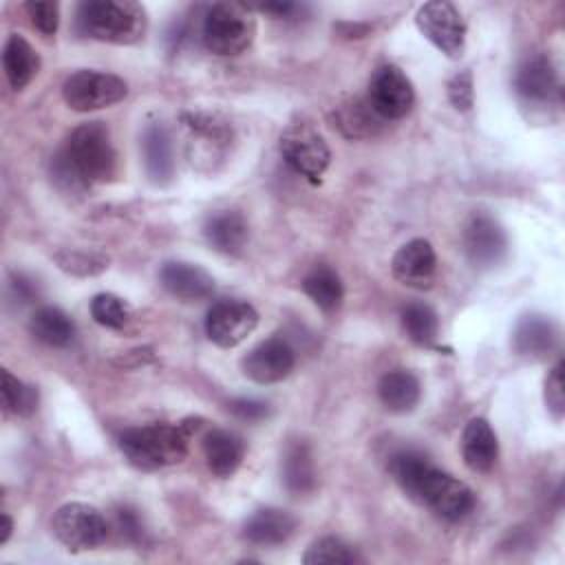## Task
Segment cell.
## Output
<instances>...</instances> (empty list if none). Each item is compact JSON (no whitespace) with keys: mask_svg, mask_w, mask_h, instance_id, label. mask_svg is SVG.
Returning <instances> with one entry per match:
<instances>
[{"mask_svg":"<svg viewBox=\"0 0 565 565\" xmlns=\"http://www.w3.org/2000/svg\"><path fill=\"white\" fill-rule=\"evenodd\" d=\"M388 470L408 499L430 508L446 521H459L475 508L472 490L463 481L441 472L419 452L402 450L393 455Z\"/></svg>","mask_w":565,"mask_h":565,"instance_id":"1","label":"cell"},{"mask_svg":"<svg viewBox=\"0 0 565 565\" xmlns=\"http://www.w3.org/2000/svg\"><path fill=\"white\" fill-rule=\"evenodd\" d=\"M192 422L181 424H148L126 428L119 435L124 457L139 470H159L185 459Z\"/></svg>","mask_w":565,"mask_h":565,"instance_id":"2","label":"cell"},{"mask_svg":"<svg viewBox=\"0 0 565 565\" xmlns=\"http://www.w3.org/2000/svg\"><path fill=\"white\" fill-rule=\"evenodd\" d=\"M79 33L110 44H135L143 38L146 9L130 0H88L77 7Z\"/></svg>","mask_w":565,"mask_h":565,"instance_id":"3","label":"cell"},{"mask_svg":"<svg viewBox=\"0 0 565 565\" xmlns=\"http://www.w3.org/2000/svg\"><path fill=\"white\" fill-rule=\"evenodd\" d=\"M62 152L86 183H106L117 177V152L102 121L77 126Z\"/></svg>","mask_w":565,"mask_h":565,"instance_id":"4","label":"cell"},{"mask_svg":"<svg viewBox=\"0 0 565 565\" xmlns=\"http://www.w3.org/2000/svg\"><path fill=\"white\" fill-rule=\"evenodd\" d=\"M254 35L256 20L252 9L241 2H218L203 18V44L216 55L243 53L252 44Z\"/></svg>","mask_w":565,"mask_h":565,"instance_id":"5","label":"cell"},{"mask_svg":"<svg viewBox=\"0 0 565 565\" xmlns=\"http://www.w3.org/2000/svg\"><path fill=\"white\" fill-rule=\"evenodd\" d=\"M51 530L71 552L95 550L108 539V523L104 514L97 508L79 501L60 505L51 519Z\"/></svg>","mask_w":565,"mask_h":565,"instance_id":"6","label":"cell"},{"mask_svg":"<svg viewBox=\"0 0 565 565\" xmlns=\"http://www.w3.org/2000/svg\"><path fill=\"white\" fill-rule=\"evenodd\" d=\"M126 95H128V86L121 77L113 73L90 71V68L68 75L62 86V97L66 106L77 113L108 108L121 102Z\"/></svg>","mask_w":565,"mask_h":565,"instance_id":"7","label":"cell"},{"mask_svg":"<svg viewBox=\"0 0 565 565\" xmlns=\"http://www.w3.org/2000/svg\"><path fill=\"white\" fill-rule=\"evenodd\" d=\"M280 154L294 172L311 183H320L331 161L327 141L309 124H291L280 135Z\"/></svg>","mask_w":565,"mask_h":565,"instance_id":"8","label":"cell"},{"mask_svg":"<svg viewBox=\"0 0 565 565\" xmlns=\"http://www.w3.org/2000/svg\"><path fill=\"white\" fill-rule=\"evenodd\" d=\"M415 24L422 35L448 57H459L466 44V24L452 2L433 0L417 9Z\"/></svg>","mask_w":565,"mask_h":565,"instance_id":"9","label":"cell"},{"mask_svg":"<svg viewBox=\"0 0 565 565\" xmlns=\"http://www.w3.org/2000/svg\"><path fill=\"white\" fill-rule=\"evenodd\" d=\"M258 324L256 309L238 298L216 300L205 313L207 338L223 349L241 344Z\"/></svg>","mask_w":565,"mask_h":565,"instance_id":"10","label":"cell"},{"mask_svg":"<svg viewBox=\"0 0 565 565\" xmlns=\"http://www.w3.org/2000/svg\"><path fill=\"white\" fill-rule=\"evenodd\" d=\"M366 99L375 108V113L384 121H388L404 117L413 108L415 90L411 79L397 66L386 64L373 73Z\"/></svg>","mask_w":565,"mask_h":565,"instance_id":"11","label":"cell"},{"mask_svg":"<svg viewBox=\"0 0 565 565\" xmlns=\"http://www.w3.org/2000/svg\"><path fill=\"white\" fill-rule=\"evenodd\" d=\"M514 88L523 104L545 108L561 104V82L547 55H532L521 62L514 75Z\"/></svg>","mask_w":565,"mask_h":565,"instance_id":"12","label":"cell"},{"mask_svg":"<svg viewBox=\"0 0 565 565\" xmlns=\"http://www.w3.org/2000/svg\"><path fill=\"white\" fill-rule=\"evenodd\" d=\"M243 373L258 384H274L285 380L296 364V353L282 338H269L254 347L243 358Z\"/></svg>","mask_w":565,"mask_h":565,"instance_id":"13","label":"cell"},{"mask_svg":"<svg viewBox=\"0 0 565 565\" xmlns=\"http://www.w3.org/2000/svg\"><path fill=\"white\" fill-rule=\"evenodd\" d=\"M463 247H466L468 260L475 267L488 269L501 263V258L505 256L508 238L503 227L494 218L479 214V216H472L470 223L466 225Z\"/></svg>","mask_w":565,"mask_h":565,"instance_id":"14","label":"cell"},{"mask_svg":"<svg viewBox=\"0 0 565 565\" xmlns=\"http://www.w3.org/2000/svg\"><path fill=\"white\" fill-rule=\"evenodd\" d=\"M391 269L393 276L408 287H428L437 269V256L433 245L424 238H413L404 243L395 252Z\"/></svg>","mask_w":565,"mask_h":565,"instance_id":"15","label":"cell"},{"mask_svg":"<svg viewBox=\"0 0 565 565\" xmlns=\"http://www.w3.org/2000/svg\"><path fill=\"white\" fill-rule=\"evenodd\" d=\"M159 280L168 294L185 302L205 300L214 294V278L194 263H166L159 271Z\"/></svg>","mask_w":565,"mask_h":565,"instance_id":"16","label":"cell"},{"mask_svg":"<svg viewBox=\"0 0 565 565\" xmlns=\"http://www.w3.org/2000/svg\"><path fill=\"white\" fill-rule=\"evenodd\" d=\"M461 455H463V463L472 472L492 470L499 457V441L488 419L472 417L466 424L463 437H461Z\"/></svg>","mask_w":565,"mask_h":565,"instance_id":"17","label":"cell"},{"mask_svg":"<svg viewBox=\"0 0 565 565\" xmlns=\"http://www.w3.org/2000/svg\"><path fill=\"white\" fill-rule=\"evenodd\" d=\"M203 457L210 472L225 479L238 470L245 457V444L236 433L214 428L203 439Z\"/></svg>","mask_w":565,"mask_h":565,"instance_id":"18","label":"cell"},{"mask_svg":"<svg viewBox=\"0 0 565 565\" xmlns=\"http://www.w3.org/2000/svg\"><path fill=\"white\" fill-rule=\"evenodd\" d=\"M141 150L150 181L157 185H166L174 174V154L172 139L163 124L146 126L141 135Z\"/></svg>","mask_w":565,"mask_h":565,"instance_id":"19","label":"cell"},{"mask_svg":"<svg viewBox=\"0 0 565 565\" xmlns=\"http://www.w3.org/2000/svg\"><path fill=\"white\" fill-rule=\"evenodd\" d=\"M296 530V519L282 508H260L252 512L243 525V534L256 545L285 543Z\"/></svg>","mask_w":565,"mask_h":565,"instance_id":"20","label":"cell"},{"mask_svg":"<svg viewBox=\"0 0 565 565\" xmlns=\"http://www.w3.org/2000/svg\"><path fill=\"white\" fill-rule=\"evenodd\" d=\"M556 327L545 316H525L512 333V349L525 358H545L556 347Z\"/></svg>","mask_w":565,"mask_h":565,"instance_id":"21","label":"cell"},{"mask_svg":"<svg viewBox=\"0 0 565 565\" xmlns=\"http://www.w3.org/2000/svg\"><path fill=\"white\" fill-rule=\"evenodd\" d=\"M207 243L221 254H238L247 243V223L234 210H218L203 225Z\"/></svg>","mask_w":565,"mask_h":565,"instance_id":"22","label":"cell"},{"mask_svg":"<svg viewBox=\"0 0 565 565\" xmlns=\"http://www.w3.org/2000/svg\"><path fill=\"white\" fill-rule=\"evenodd\" d=\"M377 395H380V402L386 411L408 413L417 406L419 395H422V386H419V380L411 371L397 369V371H388L380 377Z\"/></svg>","mask_w":565,"mask_h":565,"instance_id":"23","label":"cell"},{"mask_svg":"<svg viewBox=\"0 0 565 565\" xmlns=\"http://www.w3.org/2000/svg\"><path fill=\"white\" fill-rule=\"evenodd\" d=\"M2 68H4V75L11 84V88L20 90L38 73L40 57H38L35 49L22 35L11 33L2 49Z\"/></svg>","mask_w":565,"mask_h":565,"instance_id":"24","label":"cell"},{"mask_svg":"<svg viewBox=\"0 0 565 565\" xmlns=\"http://www.w3.org/2000/svg\"><path fill=\"white\" fill-rule=\"evenodd\" d=\"M335 124L349 139H369L382 130L384 119L375 113L369 99L362 97L340 104L335 110Z\"/></svg>","mask_w":565,"mask_h":565,"instance_id":"25","label":"cell"},{"mask_svg":"<svg viewBox=\"0 0 565 565\" xmlns=\"http://www.w3.org/2000/svg\"><path fill=\"white\" fill-rule=\"evenodd\" d=\"M29 329L35 335V340H40L46 347H55V349L68 347L75 338L73 320L62 309L51 307V305L35 309V313L31 316Z\"/></svg>","mask_w":565,"mask_h":565,"instance_id":"26","label":"cell"},{"mask_svg":"<svg viewBox=\"0 0 565 565\" xmlns=\"http://www.w3.org/2000/svg\"><path fill=\"white\" fill-rule=\"evenodd\" d=\"M302 289L311 298L316 307L322 311L331 313L342 305L344 298V287L335 269L329 265H316L305 278H302Z\"/></svg>","mask_w":565,"mask_h":565,"instance_id":"27","label":"cell"},{"mask_svg":"<svg viewBox=\"0 0 565 565\" xmlns=\"http://www.w3.org/2000/svg\"><path fill=\"white\" fill-rule=\"evenodd\" d=\"M282 481H285V488L294 494H305L313 490L316 470H313L311 450L305 441H296L287 448L282 459Z\"/></svg>","mask_w":565,"mask_h":565,"instance_id":"28","label":"cell"},{"mask_svg":"<svg viewBox=\"0 0 565 565\" xmlns=\"http://www.w3.org/2000/svg\"><path fill=\"white\" fill-rule=\"evenodd\" d=\"M402 329L419 347H430L439 333L437 313L424 302H411L402 309Z\"/></svg>","mask_w":565,"mask_h":565,"instance_id":"29","label":"cell"},{"mask_svg":"<svg viewBox=\"0 0 565 565\" xmlns=\"http://www.w3.org/2000/svg\"><path fill=\"white\" fill-rule=\"evenodd\" d=\"M358 561H362L358 552L335 536H322L313 541L302 556V563L307 565H353Z\"/></svg>","mask_w":565,"mask_h":565,"instance_id":"30","label":"cell"},{"mask_svg":"<svg viewBox=\"0 0 565 565\" xmlns=\"http://www.w3.org/2000/svg\"><path fill=\"white\" fill-rule=\"evenodd\" d=\"M2 406L7 413L26 417L38 408V391L18 380L11 371H2Z\"/></svg>","mask_w":565,"mask_h":565,"instance_id":"31","label":"cell"},{"mask_svg":"<svg viewBox=\"0 0 565 565\" xmlns=\"http://www.w3.org/2000/svg\"><path fill=\"white\" fill-rule=\"evenodd\" d=\"M90 316L106 329H121L130 318V307L115 294H97L90 300Z\"/></svg>","mask_w":565,"mask_h":565,"instance_id":"32","label":"cell"},{"mask_svg":"<svg viewBox=\"0 0 565 565\" xmlns=\"http://www.w3.org/2000/svg\"><path fill=\"white\" fill-rule=\"evenodd\" d=\"M60 269L75 274V276H93L99 274L102 269L108 267V260L95 254H84V252H62L55 256Z\"/></svg>","mask_w":565,"mask_h":565,"instance_id":"33","label":"cell"},{"mask_svg":"<svg viewBox=\"0 0 565 565\" xmlns=\"http://www.w3.org/2000/svg\"><path fill=\"white\" fill-rule=\"evenodd\" d=\"M545 406L554 419L565 413V384H563V360H558L545 380Z\"/></svg>","mask_w":565,"mask_h":565,"instance_id":"34","label":"cell"},{"mask_svg":"<svg viewBox=\"0 0 565 565\" xmlns=\"http://www.w3.org/2000/svg\"><path fill=\"white\" fill-rule=\"evenodd\" d=\"M33 26L44 33V35H53L57 31V24H60V4L57 2H26L24 4Z\"/></svg>","mask_w":565,"mask_h":565,"instance_id":"35","label":"cell"},{"mask_svg":"<svg viewBox=\"0 0 565 565\" xmlns=\"http://www.w3.org/2000/svg\"><path fill=\"white\" fill-rule=\"evenodd\" d=\"M448 97L457 110H470L475 104V84H472V73L461 71L448 82Z\"/></svg>","mask_w":565,"mask_h":565,"instance_id":"36","label":"cell"},{"mask_svg":"<svg viewBox=\"0 0 565 565\" xmlns=\"http://www.w3.org/2000/svg\"><path fill=\"white\" fill-rule=\"evenodd\" d=\"M227 411L243 422H263L269 415V404L254 397H236L227 402Z\"/></svg>","mask_w":565,"mask_h":565,"instance_id":"37","label":"cell"},{"mask_svg":"<svg viewBox=\"0 0 565 565\" xmlns=\"http://www.w3.org/2000/svg\"><path fill=\"white\" fill-rule=\"evenodd\" d=\"M115 519H117V527L121 532V536H126L128 541H139L143 530H141V523H139V516L135 510L130 508H117L115 512Z\"/></svg>","mask_w":565,"mask_h":565,"instance_id":"38","label":"cell"},{"mask_svg":"<svg viewBox=\"0 0 565 565\" xmlns=\"http://www.w3.org/2000/svg\"><path fill=\"white\" fill-rule=\"evenodd\" d=\"M300 7L294 4V2H267V4H260V11L265 13H271L274 18H291Z\"/></svg>","mask_w":565,"mask_h":565,"instance_id":"39","label":"cell"},{"mask_svg":"<svg viewBox=\"0 0 565 565\" xmlns=\"http://www.w3.org/2000/svg\"><path fill=\"white\" fill-rule=\"evenodd\" d=\"M15 296L22 300V302H29L33 298V285L29 280H24L22 276H18L13 282H11Z\"/></svg>","mask_w":565,"mask_h":565,"instance_id":"40","label":"cell"},{"mask_svg":"<svg viewBox=\"0 0 565 565\" xmlns=\"http://www.w3.org/2000/svg\"><path fill=\"white\" fill-rule=\"evenodd\" d=\"M11 532H13V521H11V516L7 512H2L0 514V545H4L9 541Z\"/></svg>","mask_w":565,"mask_h":565,"instance_id":"41","label":"cell"}]
</instances>
